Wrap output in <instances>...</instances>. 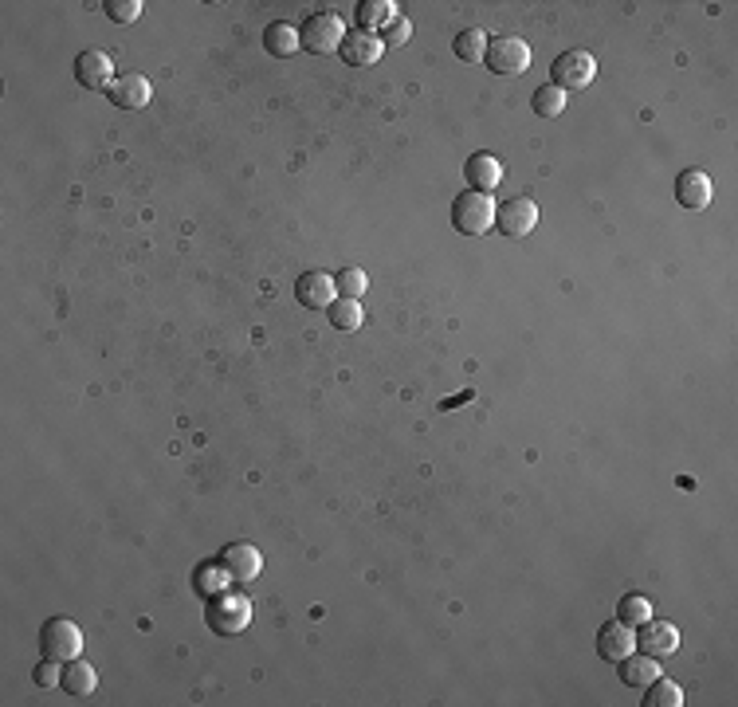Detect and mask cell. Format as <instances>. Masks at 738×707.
Segmentation results:
<instances>
[{
    "label": "cell",
    "instance_id": "7",
    "mask_svg": "<svg viewBox=\"0 0 738 707\" xmlns=\"http://www.w3.org/2000/svg\"><path fill=\"white\" fill-rule=\"evenodd\" d=\"M538 228V205L530 197H511L495 209V232L519 240V236H530Z\"/></svg>",
    "mask_w": 738,
    "mask_h": 707
},
{
    "label": "cell",
    "instance_id": "16",
    "mask_svg": "<svg viewBox=\"0 0 738 707\" xmlns=\"http://www.w3.org/2000/svg\"><path fill=\"white\" fill-rule=\"evenodd\" d=\"M464 177L475 193H491L499 181H503V162L495 154H472L468 165H464Z\"/></svg>",
    "mask_w": 738,
    "mask_h": 707
},
{
    "label": "cell",
    "instance_id": "20",
    "mask_svg": "<svg viewBox=\"0 0 738 707\" xmlns=\"http://www.w3.org/2000/svg\"><path fill=\"white\" fill-rule=\"evenodd\" d=\"M264 48L271 55H295L303 48V36H299V28H291V24H271L264 32Z\"/></svg>",
    "mask_w": 738,
    "mask_h": 707
},
{
    "label": "cell",
    "instance_id": "15",
    "mask_svg": "<svg viewBox=\"0 0 738 707\" xmlns=\"http://www.w3.org/2000/svg\"><path fill=\"white\" fill-rule=\"evenodd\" d=\"M711 197H715V185H711V177L703 169H684L676 177V201L684 209H707Z\"/></svg>",
    "mask_w": 738,
    "mask_h": 707
},
{
    "label": "cell",
    "instance_id": "30",
    "mask_svg": "<svg viewBox=\"0 0 738 707\" xmlns=\"http://www.w3.org/2000/svg\"><path fill=\"white\" fill-rule=\"evenodd\" d=\"M409 36H413V24H409L405 16H397V20H393V24L385 28V36H381V40H385V44H397V48H401V44H409Z\"/></svg>",
    "mask_w": 738,
    "mask_h": 707
},
{
    "label": "cell",
    "instance_id": "27",
    "mask_svg": "<svg viewBox=\"0 0 738 707\" xmlns=\"http://www.w3.org/2000/svg\"><path fill=\"white\" fill-rule=\"evenodd\" d=\"M338 291H342V299H362L369 291V275L362 268H346V272H338Z\"/></svg>",
    "mask_w": 738,
    "mask_h": 707
},
{
    "label": "cell",
    "instance_id": "6",
    "mask_svg": "<svg viewBox=\"0 0 738 707\" xmlns=\"http://www.w3.org/2000/svg\"><path fill=\"white\" fill-rule=\"evenodd\" d=\"M487 67L495 75H523L530 67V48L519 36H495L487 44Z\"/></svg>",
    "mask_w": 738,
    "mask_h": 707
},
{
    "label": "cell",
    "instance_id": "13",
    "mask_svg": "<svg viewBox=\"0 0 738 707\" xmlns=\"http://www.w3.org/2000/svg\"><path fill=\"white\" fill-rule=\"evenodd\" d=\"M295 295H299V303H303V307L322 311V307H330V303L338 299V279H334V275H326V272H307V275H299Z\"/></svg>",
    "mask_w": 738,
    "mask_h": 707
},
{
    "label": "cell",
    "instance_id": "4",
    "mask_svg": "<svg viewBox=\"0 0 738 707\" xmlns=\"http://www.w3.org/2000/svg\"><path fill=\"white\" fill-rule=\"evenodd\" d=\"M597 79V59L589 52H562L550 67V83L558 91H581Z\"/></svg>",
    "mask_w": 738,
    "mask_h": 707
},
{
    "label": "cell",
    "instance_id": "10",
    "mask_svg": "<svg viewBox=\"0 0 738 707\" xmlns=\"http://www.w3.org/2000/svg\"><path fill=\"white\" fill-rule=\"evenodd\" d=\"M342 63H350V67H373L381 55H385V40L377 36V32H346V40H342Z\"/></svg>",
    "mask_w": 738,
    "mask_h": 707
},
{
    "label": "cell",
    "instance_id": "21",
    "mask_svg": "<svg viewBox=\"0 0 738 707\" xmlns=\"http://www.w3.org/2000/svg\"><path fill=\"white\" fill-rule=\"evenodd\" d=\"M487 44H491V36H487L483 28H468V32L456 36L452 52L460 55L464 63H483V59H487Z\"/></svg>",
    "mask_w": 738,
    "mask_h": 707
},
{
    "label": "cell",
    "instance_id": "22",
    "mask_svg": "<svg viewBox=\"0 0 738 707\" xmlns=\"http://www.w3.org/2000/svg\"><path fill=\"white\" fill-rule=\"evenodd\" d=\"M680 704H684V688H680L676 680L656 676V680L648 684V700H644V707H680Z\"/></svg>",
    "mask_w": 738,
    "mask_h": 707
},
{
    "label": "cell",
    "instance_id": "18",
    "mask_svg": "<svg viewBox=\"0 0 738 707\" xmlns=\"http://www.w3.org/2000/svg\"><path fill=\"white\" fill-rule=\"evenodd\" d=\"M660 676V664H656V656H648V653H640V656H625L621 660V680L629 684V688H648L652 680Z\"/></svg>",
    "mask_w": 738,
    "mask_h": 707
},
{
    "label": "cell",
    "instance_id": "17",
    "mask_svg": "<svg viewBox=\"0 0 738 707\" xmlns=\"http://www.w3.org/2000/svg\"><path fill=\"white\" fill-rule=\"evenodd\" d=\"M59 688H63L67 696L83 700V696H91V692L99 688V672H95L87 660H71V664L63 668V680H59Z\"/></svg>",
    "mask_w": 738,
    "mask_h": 707
},
{
    "label": "cell",
    "instance_id": "8",
    "mask_svg": "<svg viewBox=\"0 0 738 707\" xmlns=\"http://www.w3.org/2000/svg\"><path fill=\"white\" fill-rule=\"evenodd\" d=\"M636 649L648 656H672L680 649V629L672 625V621H656V617H648L644 625H640V633H636Z\"/></svg>",
    "mask_w": 738,
    "mask_h": 707
},
{
    "label": "cell",
    "instance_id": "2",
    "mask_svg": "<svg viewBox=\"0 0 738 707\" xmlns=\"http://www.w3.org/2000/svg\"><path fill=\"white\" fill-rule=\"evenodd\" d=\"M452 228L456 232H464V236H483V232H491L495 228V201L487 197V193H460L456 201H452Z\"/></svg>",
    "mask_w": 738,
    "mask_h": 707
},
{
    "label": "cell",
    "instance_id": "9",
    "mask_svg": "<svg viewBox=\"0 0 738 707\" xmlns=\"http://www.w3.org/2000/svg\"><path fill=\"white\" fill-rule=\"evenodd\" d=\"M220 566L228 570L232 582H256L260 570H264V558H260V550L252 543H232V546H224Z\"/></svg>",
    "mask_w": 738,
    "mask_h": 707
},
{
    "label": "cell",
    "instance_id": "28",
    "mask_svg": "<svg viewBox=\"0 0 738 707\" xmlns=\"http://www.w3.org/2000/svg\"><path fill=\"white\" fill-rule=\"evenodd\" d=\"M106 16H110L114 24H134V20L142 16V0H110V4H106Z\"/></svg>",
    "mask_w": 738,
    "mask_h": 707
},
{
    "label": "cell",
    "instance_id": "26",
    "mask_svg": "<svg viewBox=\"0 0 738 707\" xmlns=\"http://www.w3.org/2000/svg\"><path fill=\"white\" fill-rule=\"evenodd\" d=\"M232 578H228V570L224 566H212V562H205L201 570H197V594H205V598H216L224 586H228Z\"/></svg>",
    "mask_w": 738,
    "mask_h": 707
},
{
    "label": "cell",
    "instance_id": "23",
    "mask_svg": "<svg viewBox=\"0 0 738 707\" xmlns=\"http://www.w3.org/2000/svg\"><path fill=\"white\" fill-rule=\"evenodd\" d=\"M648 617H652V601L644 594H625L621 605H617V621H625L629 629H640Z\"/></svg>",
    "mask_w": 738,
    "mask_h": 707
},
{
    "label": "cell",
    "instance_id": "3",
    "mask_svg": "<svg viewBox=\"0 0 738 707\" xmlns=\"http://www.w3.org/2000/svg\"><path fill=\"white\" fill-rule=\"evenodd\" d=\"M40 653L59 664H71L83 656V629L67 617H52L44 629H40Z\"/></svg>",
    "mask_w": 738,
    "mask_h": 707
},
{
    "label": "cell",
    "instance_id": "25",
    "mask_svg": "<svg viewBox=\"0 0 738 707\" xmlns=\"http://www.w3.org/2000/svg\"><path fill=\"white\" fill-rule=\"evenodd\" d=\"M326 311H330V323H334L338 330H358V327H362V303H358V299H342V295H338V299H334Z\"/></svg>",
    "mask_w": 738,
    "mask_h": 707
},
{
    "label": "cell",
    "instance_id": "12",
    "mask_svg": "<svg viewBox=\"0 0 738 707\" xmlns=\"http://www.w3.org/2000/svg\"><path fill=\"white\" fill-rule=\"evenodd\" d=\"M75 79L87 87V91H99L114 83V59L99 48H87V52L75 59Z\"/></svg>",
    "mask_w": 738,
    "mask_h": 707
},
{
    "label": "cell",
    "instance_id": "19",
    "mask_svg": "<svg viewBox=\"0 0 738 707\" xmlns=\"http://www.w3.org/2000/svg\"><path fill=\"white\" fill-rule=\"evenodd\" d=\"M397 16H401V12H397V4H393V0H366V4L358 8V24H362V32L389 28Z\"/></svg>",
    "mask_w": 738,
    "mask_h": 707
},
{
    "label": "cell",
    "instance_id": "29",
    "mask_svg": "<svg viewBox=\"0 0 738 707\" xmlns=\"http://www.w3.org/2000/svg\"><path fill=\"white\" fill-rule=\"evenodd\" d=\"M59 680H63V668H59V660H48V656H44V660L36 664V684H40V688H55Z\"/></svg>",
    "mask_w": 738,
    "mask_h": 707
},
{
    "label": "cell",
    "instance_id": "1",
    "mask_svg": "<svg viewBox=\"0 0 738 707\" xmlns=\"http://www.w3.org/2000/svg\"><path fill=\"white\" fill-rule=\"evenodd\" d=\"M205 621H209L212 633H220V637H240L252 625V601L244 594H224L220 590L216 598H209Z\"/></svg>",
    "mask_w": 738,
    "mask_h": 707
},
{
    "label": "cell",
    "instance_id": "24",
    "mask_svg": "<svg viewBox=\"0 0 738 707\" xmlns=\"http://www.w3.org/2000/svg\"><path fill=\"white\" fill-rule=\"evenodd\" d=\"M530 107H534V114H542V118H558L566 110V91H558L554 83H546V87H538L530 95Z\"/></svg>",
    "mask_w": 738,
    "mask_h": 707
},
{
    "label": "cell",
    "instance_id": "11",
    "mask_svg": "<svg viewBox=\"0 0 738 707\" xmlns=\"http://www.w3.org/2000/svg\"><path fill=\"white\" fill-rule=\"evenodd\" d=\"M110 103L114 107H122V110H142V107H150V99H154V87H150V79L146 75H118L110 87Z\"/></svg>",
    "mask_w": 738,
    "mask_h": 707
},
{
    "label": "cell",
    "instance_id": "14",
    "mask_svg": "<svg viewBox=\"0 0 738 707\" xmlns=\"http://www.w3.org/2000/svg\"><path fill=\"white\" fill-rule=\"evenodd\" d=\"M597 653L605 656L609 664H621L629 653H636V633L625 625V621L601 625V633H597Z\"/></svg>",
    "mask_w": 738,
    "mask_h": 707
},
{
    "label": "cell",
    "instance_id": "5",
    "mask_svg": "<svg viewBox=\"0 0 738 707\" xmlns=\"http://www.w3.org/2000/svg\"><path fill=\"white\" fill-rule=\"evenodd\" d=\"M299 36H303V48H307V52L330 55V52H338V48H342V40H346V24H342V16H334V12H315Z\"/></svg>",
    "mask_w": 738,
    "mask_h": 707
}]
</instances>
